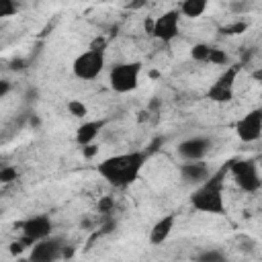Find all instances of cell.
<instances>
[{"mask_svg": "<svg viewBox=\"0 0 262 262\" xmlns=\"http://www.w3.org/2000/svg\"><path fill=\"white\" fill-rule=\"evenodd\" d=\"M207 63H213V66H227L229 63V55L227 51H223L221 47H213L211 45V53H209V61Z\"/></svg>", "mask_w": 262, "mask_h": 262, "instance_id": "cell-19", "label": "cell"}, {"mask_svg": "<svg viewBox=\"0 0 262 262\" xmlns=\"http://www.w3.org/2000/svg\"><path fill=\"white\" fill-rule=\"evenodd\" d=\"M194 262H229L225 252L219 248H205L194 256Z\"/></svg>", "mask_w": 262, "mask_h": 262, "instance_id": "cell-16", "label": "cell"}, {"mask_svg": "<svg viewBox=\"0 0 262 262\" xmlns=\"http://www.w3.org/2000/svg\"><path fill=\"white\" fill-rule=\"evenodd\" d=\"M246 23L244 20H239V23H235V25H229V27H225V31L229 33V35H237V33H242V31H246Z\"/></svg>", "mask_w": 262, "mask_h": 262, "instance_id": "cell-25", "label": "cell"}, {"mask_svg": "<svg viewBox=\"0 0 262 262\" xmlns=\"http://www.w3.org/2000/svg\"><path fill=\"white\" fill-rule=\"evenodd\" d=\"M53 235V219L47 213H37L20 223V239L31 248L33 244Z\"/></svg>", "mask_w": 262, "mask_h": 262, "instance_id": "cell-7", "label": "cell"}, {"mask_svg": "<svg viewBox=\"0 0 262 262\" xmlns=\"http://www.w3.org/2000/svg\"><path fill=\"white\" fill-rule=\"evenodd\" d=\"M227 174H231L235 186L244 192L254 194L262 186L260 168L254 160H231V162H227Z\"/></svg>", "mask_w": 262, "mask_h": 262, "instance_id": "cell-5", "label": "cell"}, {"mask_svg": "<svg viewBox=\"0 0 262 262\" xmlns=\"http://www.w3.org/2000/svg\"><path fill=\"white\" fill-rule=\"evenodd\" d=\"M104 66H106V51L104 47L96 45L76 55V59L72 61V74L82 82H92L102 74Z\"/></svg>", "mask_w": 262, "mask_h": 262, "instance_id": "cell-3", "label": "cell"}, {"mask_svg": "<svg viewBox=\"0 0 262 262\" xmlns=\"http://www.w3.org/2000/svg\"><path fill=\"white\" fill-rule=\"evenodd\" d=\"M209 53H211V45L209 43H194L190 47V57L199 63H207L209 61Z\"/></svg>", "mask_w": 262, "mask_h": 262, "instance_id": "cell-18", "label": "cell"}, {"mask_svg": "<svg viewBox=\"0 0 262 262\" xmlns=\"http://www.w3.org/2000/svg\"><path fill=\"white\" fill-rule=\"evenodd\" d=\"M225 176H227V162L217 172H211V176L203 184L190 190V196H188L190 207L205 215H225L227 211L225 196H223Z\"/></svg>", "mask_w": 262, "mask_h": 262, "instance_id": "cell-2", "label": "cell"}, {"mask_svg": "<svg viewBox=\"0 0 262 262\" xmlns=\"http://www.w3.org/2000/svg\"><path fill=\"white\" fill-rule=\"evenodd\" d=\"M66 239L61 235H49L29 248V262H59L63 258Z\"/></svg>", "mask_w": 262, "mask_h": 262, "instance_id": "cell-8", "label": "cell"}, {"mask_svg": "<svg viewBox=\"0 0 262 262\" xmlns=\"http://www.w3.org/2000/svg\"><path fill=\"white\" fill-rule=\"evenodd\" d=\"M209 151H211V139L205 135L186 137L176 147V154L182 158V162H203Z\"/></svg>", "mask_w": 262, "mask_h": 262, "instance_id": "cell-10", "label": "cell"}, {"mask_svg": "<svg viewBox=\"0 0 262 262\" xmlns=\"http://www.w3.org/2000/svg\"><path fill=\"white\" fill-rule=\"evenodd\" d=\"M207 8H209L207 0H182L176 6L180 16H184V18H199V16H203L207 12Z\"/></svg>", "mask_w": 262, "mask_h": 262, "instance_id": "cell-15", "label": "cell"}, {"mask_svg": "<svg viewBox=\"0 0 262 262\" xmlns=\"http://www.w3.org/2000/svg\"><path fill=\"white\" fill-rule=\"evenodd\" d=\"M66 108H68V113L72 115V117H76V119H86L88 117V106H86V102L84 100H80V98H70L68 102H66Z\"/></svg>", "mask_w": 262, "mask_h": 262, "instance_id": "cell-17", "label": "cell"}, {"mask_svg": "<svg viewBox=\"0 0 262 262\" xmlns=\"http://www.w3.org/2000/svg\"><path fill=\"white\" fill-rule=\"evenodd\" d=\"M80 151H82V156H84L86 160H92V158L98 156V145H96V143H90V145L80 147Z\"/></svg>", "mask_w": 262, "mask_h": 262, "instance_id": "cell-23", "label": "cell"}, {"mask_svg": "<svg viewBox=\"0 0 262 262\" xmlns=\"http://www.w3.org/2000/svg\"><path fill=\"white\" fill-rule=\"evenodd\" d=\"M96 207H98V213H111L115 209V199L113 196H102Z\"/></svg>", "mask_w": 262, "mask_h": 262, "instance_id": "cell-22", "label": "cell"}, {"mask_svg": "<svg viewBox=\"0 0 262 262\" xmlns=\"http://www.w3.org/2000/svg\"><path fill=\"white\" fill-rule=\"evenodd\" d=\"M18 10V4L12 2V0H0V18H8V16H14Z\"/></svg>", "mask_w": 262, "mask_h": 262, "instance_id": "cell-21", "label": "cell"}, {"mask_svg": "<svg viewBox=\"0 0 262 262\" xmlns=\"http://www.w3.org/2000/svg\"><path fill=\"white\" fill-rule=\"evenodd\" d=\"M18 178V170L16 166H0V184H10Z\"/></svg>", "mask_w": 262, "mask_h": 262, "instance_id": "cell-20", "label": "cell"}, {"mask_svg": "<svg viewBox=\"0 0 262 262\" xmlns=\"http://www.w3.org/2000/svg\"><path fill=\"white\" fill-rule=\"evenodd\" d=\"M102 127H104V121H100V119H90V121L84 119L78 125V129H76V143L80 147L90 145V143H96L98 133L102 131Z\"/></svg>", "mask_w": 262, "mask_h": 262, "instance_id": "cell-14", "label": "cell"}, {"mask_svg": "<svg viewBox=\"0 0 262 262\" xmlns=\"http://www.w3.org/2000/svg\"><path fill=\"white\" fill-rule=\"evenodd\" d=\"M180 20H182L180 12L176 8H172V10L162 12L160 16H156L149 23L145 20V29L154 39H158L162 43H170L180 35Z\"/></svg>", "mask_w": 262, "mask_h": 262, "instance_id": "cell-6", "label": "cell"}, {"mask_svg": "<svg viewBox=\"0 0 262 262\" xmlns=\"http://www.w3.org/2000/svg\"><path fill=\"white\" fill-rule=\"evenodd\" d=\"M235 135L242 143H254L262 137V111L252 108L235 121Z\"/></svg>", "mask_w": 262, "mask_h": 262, "instance_id": "cell-9", "label": "cell"}, {"mask_svg": "<svg viewBox=\"0 0 262 262\" xmlns=\"http://www.w3.org/2000/svg\"><path fill=\"white\" fill-rule=\"evenodd\" d=\"M211 166L203 160V162H182L178 164V174H180V180L188 186H199L203 184L209 176H211Z\"/></svg>", "mask_w": 262, "mask_h": 262, "instance_id": "cell-12", "label": "cell"}, {"mask_svg": "<svg viewBox=\"0 0 262 262\" xmlns=\"http://www.w3.org/2000/svg\"><path fill=\"white\" fill-rule=\"evenodd\" d=\"M174 227H176V215H174V213H168V215L160 217V219L151 225V229H149V233H147V242H149L151 246H162L164 242H168V237L172 235Z\"/></svg>", "mask_w": 262, "mask_h": 262, "instance_id": "cell-13", "label": "cell"}, {"mask_svg": "<svg viewBox=\"0 0 262 262\" xmlns=\"http://www.w3.org/2000/svg\"><path fill=\"white\" fill-rule=\"evenodd\" d=\"M235 80H237V68H227L219 78L217 82L209 88L207 96L213 100V102H229L233 98V90H235Z\"/></svg>", "mask_w": 262, "mask_h": 262, "instance_id": "cell-11", "label": "cell"}, {"mask_svg": "<svg viewBox=\"0 0 262 262\" xmlns=\"http://www.w3.org/2000/svg\"><path fill=\"white\" fill-rule=\"evenodd\" d=\"M141 63L139 61H119L108 70V86L117 94H129L139 88Z\"/></svg>", "mask_w": 262, "mask_h": 262, "instance_id": "cell-4", "label": "cell"}, {"mask_svg": "<svg viewBox=\"0 0 262 262\" xmlns=\"http://www.w3.org/2000/svg\"><path fill=\"white\" fill-rule=\"evenodd\" d=\"M147 158H149V151L145 149H131V151L115 154L96 164V174L115 188H127L141 176L147 164Z\"/></svg>", "mask_w": 262, "mask_h": 262, "instance_id": "cell-1", "label": "cell"}, {"mask_svg": "<svg viewBox=\"0 0 262 262\" xmlns=\"http://www.w3.org/2000/svg\"><path fill=\"white\" fill-rule=\"evenodd\" d=\"M25 248H29V246H27V244H25L23 239H18V242H12L8 250H10V254H12V256H16V254H20V252H23Z\"/></svg>", "mask_w": 262, "mask_h": 262, "instance_id": "cell-26", "label": "cell"}, {"mask_svg": "<svg viewBox=\"0 0 262 262\" xmlns=\"http://www.w3.org/2000/svg\"><path fill=\"white\" fill-rule=\"evenodd\" d=\"M10 90H12V84H10V80H6V78H0V100H2V98H6V96L10 94Z\"/></svg>", "mask_w": 262, "mask_h": 262, "instance_id": "cell-24", "label": "cell"}, {"mask_svg": "<svg viewBox=\"0 0 262 262\" xmlns=\"http://www.w3.org/2000/svg\"><path fill=\"white\" fill-rule=\"evenodd\" d=\"M74 252H76V250H74V246L66 244V248H63V258H61V260H70V258L74 256Z\"/></svg>", "mask_w": 262, "mask_h": 262, "instance_id": "cell-27", "label": "cell"}]
</instances>
